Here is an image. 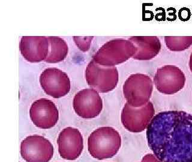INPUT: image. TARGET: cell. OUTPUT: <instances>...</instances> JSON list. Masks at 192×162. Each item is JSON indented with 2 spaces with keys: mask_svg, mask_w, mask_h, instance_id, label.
Returning a JSON list of instances; mask_svg holds the SVG:
<instances>
[{
  "mask_svg": "<svg viewBox=\"0 0 192 162\" xmlns=\"http://www.w3.org/2000/svg\"><path fill=\"white\" fill-rule=\"evenodd\" d=\"M23 57L30 62L46 61L50 51L48 37L44 36H23L19 44Z\"/></svg>",
  "mask_w": 192,
  "mask_h": 162,
  "instance_id": "4fadbf2b",
  "label": "cell"
},
{
  "mask_svg": "<svg viewBox=\"0 0 192 162\" xmlns=\"http://www.w3.org/2000/svg\"><path fill=\"white\" fill-rule=\"evenodd\" d=\"M164 40L167 49L172 52H183L192 45V36H165Z\"/></svg>",
  "mask_w": 192,
  "mask_h": 162,
  "instance_id": "2e32d148",
  "label": "cell"
},
{
  "mask_svg": "<svg viewBox=\"0 0 192 162\" xmlns=\"http://www.w3.org/2000/svg\"><path fill=\"white\" fill-rule=\"evenodd\" d=\"M31 121L42 129L54 127L59 119V112L55 104L48 99H39L32 103L30 109Z\"/></svg>",
  "mask_w": 192,
  "mask_h": 162,
  "instance_id": "8fae6325",
  "label": "cell"
},
{
  "mask_svg": "<svg viewBox=\"0 0 192 162\" xmlns=\"http://www.w3.org/2000/svg\"><path fill=\"white\" fill-rule=\"evenodd\" d=\"M121 146L119 132L111 127H101L92 131L88 138V150L93 158L101 160L113 157Z\"/></svg>",
  "mask_w": 192,
  "mask_h": 162,
  "instance_id": "7a4b0ae2",
  "label": "cell"
},
{
  "mask_svg": "<svg viewBox=\"0 0 192 162\" xmlns=\"http://www.w3.org/2000/svg\"><path fill=\"white\" fill-rule=\"evenodd\" d=\"M39 80L45 93L55 99L64 97L70 91L69 76L57 68L46 69L41 73Z\"/></svg>",
  "mask_w": 192,
  "mask_h": 162,
  "instance_id": "9c48e42d",
  "label": "cell"
},
{
  "mask_svg": "<svg viewBox=\"0 0 192 162\" xmlns=\"http://www.w3.org/2000/svg\"><path fill=\"white\" fill-rule=\"evenodd\" d=\"M154 116V107L151 101L140 108H134L126 103L121 111V123L129 131L138 133L147 129Z\"/></svg>",
  "mask_w": 192,
  "mask_h": 162,
  "instance_id": "8992f818",
  "label": "cell"
},
{
  "mask_svg": "<svg viewBox=\"0 0 192 162\" xmlns=\"http://www.w3.org/2000/svg\"><path fill=\"white\" fill-rule=\"evenodd\" d=\"M159 162H160V160H159Z\"/></svg>",
  "mask_w": 192,
  "mask_h": 162,
  "instance_id": "ffe728a7",
  "label": "cell"
},
{
  "mask_svg": "<svg viewBox=\"0 0 192 162\" xmlns=\"http://www.w3.org/2000/svg\"><path fill=\"white\" fill-rule=\"evenodd\" d=\"M57 144L60 156L67 160H75L83 151V137L79 130L74 127L64 128L59 134Z\"/></svg>",
  "mask_w": 192,
  "mask_h": 162,
  "instance_id": "7c38bea8",
  "label": "cell"
},
{
  "mask_svg": "<svg viewBox=\"0 0 192 162\" xmlns=\"http://www.w3.org/2000/svg\"><path fill=\"white\" fill-rule=\"evenodd\" d=\"M50 51L45 62L58 63L64 60L69 52V47L64 40L59 37H49Z\"/></svg>",
  "mask_w": 192,
  "mask_h": 162,
  "instance_id": "9a60e30c",
  "label": "cell"
},
{
  "mask_svg": "<svg viewBox=\"0 0 192 162\" xmlns=\"http://www.w3.org/2000/svg\"><path fill=\"white\" fill-rule=\"evenodd\" d=\"M73 106L79 117L83 119H92L101 113L103 101L99 92L92 88H86L76 94Z\"/></svg>",
  "mask_w": 192,
  "mask_h": 162,
  "instance_id": "30bf717a",
  "label": "cell"
},
{
  "mask_svg": "<svg viewBox=\"0 0 192 162\" xmlns=\"http://www.w3.org/2000/svg\"><path fill=\"white\" fill-rule=\"evenodd\" d=\"M153 88L154 82L149 76L138 73L126 79L122 91L127 103L134 108H140L150 101Z\"/></svg>",
  "mask_w": 192,
  "mask_h": 162,
  "instance_id": "277c9868",
  "label": "cell"
},
{
  "mask_svg": "<svg viewBox=\"0 0 192 162\" xmlns=\"http://www.w3.org/2000/svg\"><path fill=\"white\" fill-rule=\"evenodd\" d=\"M153 82L159 92L165 95H173L184 88L186 77L178 67L166 65L157 69Z\"/></svg>",
  "mask_w": 192,
  "mask_h": 162,
  "instance_id": "52a82bcc",
  "label": "cell"
},
{
  "mask_svg": "<svg viewBox=\"0 0 192 162\" xmlns=\"http://www.w3.org/2000/svg\"><path fill=\"white\" fill-rule=\"evenodd\" d=\"M148 145L161 162H192V115L183 110L157 113L147 129Z\"/></svg>",
  "mask_w": 192,
  "mask_h": 162,
  "instance_id": "6da1fadb",
  "label": "cell"
},
{
  "mask_svg": "<svg viewBox=\"0 0 192 162\" xmlns=\"http://www.w3.org/2000/svg\"><path fill=\"white\" fill-rule=\"evenodd\" d=\"M136 51V47L129 39H113L98 50L92 57V60L102 66L115 67L133 57Z\"/></svg>",
  "mask_w": 192,
  "mask_h": 162,
  "instance_id": "3957f363",
  "label": "cell"
},
{
  "mask_svg": "<svg viewBox=\"0 0 192 162\" xmlns=\"http://www.w3.org/2000/svg\"><path fill=\"white\" fill-rule=\"evenodd\" d=\"M188 66H189L190 70L191 72L192 73V52L191 53L190 56L189 58V62H188Z\"/></svg>",
  "mask_w": 192,
  "mask_h": 162,
  "instance_id": "d6986e66",
  "label": "cell"
},
{
  "mask_svg": "<svg viewBox=\"0 0 192 162\" xmlns=\"http://www.w3.org/2000/svg\"><path fill=\"white\" fill-rule=\"evenodd\" d=\"M94 37H73V40L79 49L83 52L89 50Z\"/></svg>",
  "mask_w": 192,
  "mask_h": 162,
  "instance_id": "e0dca14e",
  "label": "cell"
},
{
  "mask_svg": "<svg viewBox=\"0 0 192 162\" xmlns=\"http://www.w3.org/2000/svg\"><path fill=\"white\" fill-rule=\"evenodd\" d=\"M85 76L88 85L101 93L113 91L119 80V73L116 67L102 66L93 60L87 66Z\"/></svg>",
  "mask_w": 192,
  "mask_h": 162,
  "instance_id": "5b68a950",
  "label": "cell"
},
{
  "mask_svg": "<svg viewBox=\"0 0 192 162\" xmlns=\"http://www.w3.org/2000/svg\"><path fill=\"white\" fill-rule=\"evenodd\" d=\"M52 143L40 135H31L21 144V155L26 162H49L53 156Z\"/></svg>",
  "mask_w": 192,
  "mask_h": 162,
  "instance_id": "ba28073f",
  "label": "cell"
},
{
  "mask_svg": "<svg viewBox=\"0 0 192 162\" xmlns=\"http://www.w3.org/2000/svg\"><path fill=\"white\" fill-rule=\"evenodd\" d=\"M140 162H159V160L154 154H148L143 157Z\"/></svg>",
  "mask_w": 192,
  "mask_h": 162,
  "instance_id": "ac0fdd59",
  "label": "cell"
},
{
  "mask_svg": "<svg viewBox=\"0 0 192 162\" xmlns=\"http://www.w3.org/2000/svg\"><path fill=\"white\" fill-rule=\"evenodd\" d=\"M137 48L133 58L148 61L156 58L161 49V43L157 36H133L129 39Z\"/></svg>",
  "mask_w": 192,
  "mask_h": 162,
  "instance_id": "5bb4252c",
  "label": "cell"
}]
</instances>
